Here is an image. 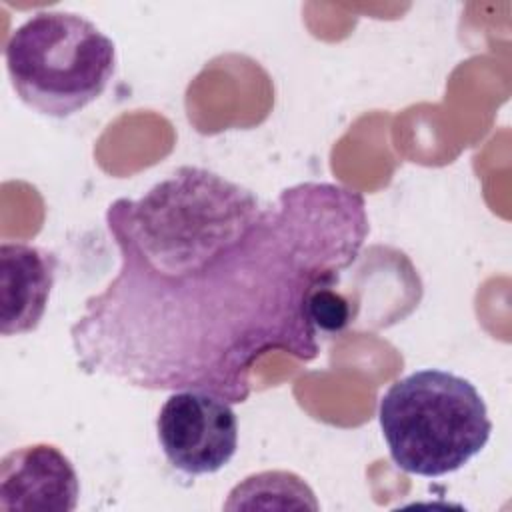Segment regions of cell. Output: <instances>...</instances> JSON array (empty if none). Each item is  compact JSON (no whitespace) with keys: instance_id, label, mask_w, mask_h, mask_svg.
I'll list each match as a JSON object with an SVG mask.
<instances>
[{"instance_id":"7a4b0ae2","label":"cell","mask_w":512,"mask_h":512,"mask_svg":"<svg viewBox=\"0 0 512 512\" xmlns=\"http://www.w3.org/2000/svg\"><path fill=\"white\" fill-rule=\"evenodd\" d=\"M378 422L392 462L438 478L466 466L488 444L492 420L476 386L438 368L416 370L388 386Z\"/></svg>"},{"instance_id":"5b68a950","label":"cell","mask_w":512,"mask_h":512,"mask_svg":"<svg viewBox=\"0 0 512 512\" xmlns=\"http://www.w3.org/2000/svg\"><path fill=\"white\" fill-rule=\"evenodd\" d=\"M78 498V472L54 444L20 446L0 462V510L4 512H72Z\"/></svg>"},{"instance_id":"277c9868","label":"cell","mask_w":512,"mask_h":512,"mask_svg":"<svg viewBox=\"0 0 512 512\" xmlns=\"http://www.w3.org/2000/svg\"><path fill=\"white\" fill-rule=\"evenodd\" d=\"M166 460L190 476L222 470L238 448V418L232 404L204 390H174L156 420Z\"/></svg>"},{"instance_id":"3957f363","label":"cell","mask_w":512,"mask_h":512,"mask_svg":"<svg viewBox=\"0 0 512 512\" xmlns=\"http://www.w3.org/2000/svg\"><path fill=\"white\" fill-rule=\"evenodd\" d=\"M4 60L10 84L28 108L68 118L108 88L116 44L82 14L40 10L12 30Z\"/></svg>"},{"instance_id":"8992f818","label":"cell","mask_w":512,"mask_h":512,"mask_svg":"<svg viewBox=\"0 0 512 512\" xmlns=\"http://www.w3.org/2000/svg\"><path fill=\"white\" fill-rule=\"evenodd\" d=\"M58 270L56 254L26 244H0V334L18 336L38 328Z\"/></svg>"},{"instance_id":"6da1fadb","label":"cell","mask_w":512,"mask_h":512,"mask_svg":"<svg viewBox=\"0 0 512 512\" xmlns=\"http://www.w3.org/2000/svg\"><path fill=\"white\" fill-rule=\"evenodd\" d=\"M106 228L120 266L70 326L80 370L242 404L260 356L318 358L310 300L342 282L370 222L364 196L342 184L300 182L262 202L180 166L144 196L116 198Z\"/></svg>"}]
</instances>
